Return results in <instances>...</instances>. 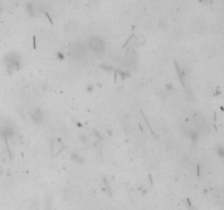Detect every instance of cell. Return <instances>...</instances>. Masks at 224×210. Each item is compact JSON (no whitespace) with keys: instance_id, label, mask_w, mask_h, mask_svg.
<instances>
[{"instance_id":"obj_1","label":"cell","mask_w":224,"mask_h":210,"mask_svg":"<svg viewBox=\"0 0 224 210\" xmlns=\"http://www.w3.org/2000/svg\"><path fill=\"white\" fill-rule=\"evenodd\" d=\"M89 47L95 54H99V53H102L104 51V43H103V41L101 38L92 37L89 42Z\"/></svg>"},{"instance_id":"obj_2","label":"cell","mask_w":224,"mask_h":210,"mask_svg":"<svg viewBox=\"0 0 224 210\" xmlns=\"http://www.w3.org/2000/svg\"><path fill=\"white\" fill-rule=\"evenodd\" d=\"M70 55L73 58H76V59H81L85 55V48H84L83 45L81 44L73 45L70 49Z\"/></svg>"},{"instance_id":"obj_3","label":"cell","mask_w":224,"mask_h":210,"mask_svg":"<svg viewBox=\"0 0 224 210\" xmlns=\"http://www.w3.org/2000/svg\"><path fill=\"white\" fill-rule=\"evenodd\" d=\"M6 65L9 69H18V65H19V58L16 54H10L7 56L6 58Z\"/></svg>"},{"instance_id":"obj_4","label":"cell","mask_w":224,"mask_h":210,"mask_svg":"<svg viewBox=\"0 0 224 210\" xmlns=\"http://www.w3.org/2000/svg\"><path fill=\"white\" fill-rule=\"evenodd\" d=\"M31 116H32V119L34 121L35 124H41V123H43V113L39 108L34 109V111L32 112Z\"/></svg>"},{"instance_id":"obj_5","label":"cell","mask_w":224,"mask_h":210,"mask_svg":"<svg viewBox=\"0 0 224 210\" xmlns=\"http://www.w3.org/2000/svg\"><path fill=\"white\" fill-rule=\"evenodd\" d=\"M76 29H77V23L76 22H69L67 24V30L69 32H73Z\"/></svg>"}]
</instances>
